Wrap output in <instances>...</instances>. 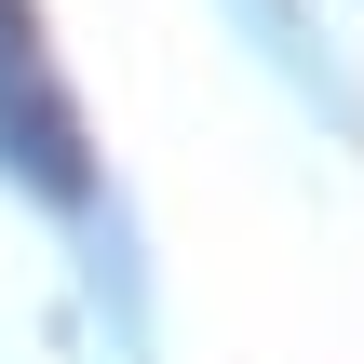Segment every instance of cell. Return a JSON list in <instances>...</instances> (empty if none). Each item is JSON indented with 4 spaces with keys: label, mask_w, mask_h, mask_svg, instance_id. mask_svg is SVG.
Wrapping results in <instances>:
<instances>
[{
    "label": "cell",
    "mask_w": 364,
    "mask_h": 364,
    "mask_svg": "<svg viewBox=\"0 0 364 364\" xmlns=\"http://www.w3.org/2000/svg\"><path fill=\"white\" fill-rule=\"evenodd\" d=\"M0 162L41 203H95V135H81L54 41H41V0H0Z\"/></svg>",
    "instance_id": "obj_1"
}]
</instances>
